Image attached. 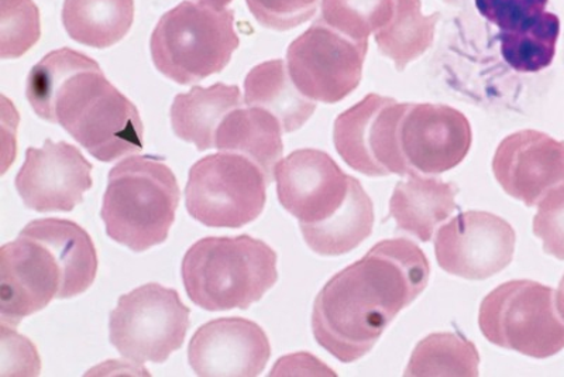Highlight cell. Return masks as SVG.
I'll list each match as a JSON object with an SVG mask.
<instances>
[{
  "label": "cell",
  "instance_id": "3",
  "mask_svg": "<svg viewBox=\"0 0 564 377\" xmlns=\"http://www.w3.org/2000/svg\"><path fill=\"white\" fill-rule=\"evenodd\" d=\"M97 249L87 230L65 219H37L0 250V315L17 326L53 300L73 299L93 286Z\"/></svg>",
  "mask_w": 564,
  "mask_h": 377
},
{
  "label": "cell",
  "instance_id": "9",
  "mask_svg": "<svg viewBox=\"0 0 564 377\" xmlns=\"http://www.w3.org/2000/svg\"><path fill=\"white\" fill-rule=\"evenodd\" d=\"M191 311L174 289L149 283L120 297L110 313V344L135 364H163L184 344Z\"/></svg>",
  "mask_w": 564,
  "mask_h": 377
},
{
  "label": "cell",
  "instance_id": "5",
  "mask_svg": "<svg viewBox=\"0 0 564 377\" xmlns=\"http://www.w3.org/2000/svg\"><path fill=\"white\" fill-rule=\"evenodd\" d=\"M181 191L163 159L133 155L110 170L100 216L106 234L133 251L165 243Z\"/></svg>",
  "mask_w": 564,
  "mask_h": 377
},
{
  "label": "cell",
  "instance_id": "21",
  "mask_svg": "<svg viewBox=\"0 0 564 377\" xmlns=\"http://www.w3.org/2000/svg\"><path fill=\"white\" fill-rule=\"evenodd\" d=\"M245 90L247 107L269 110L280 120L285 133L301 129L316 109V103L295 87L289 65L282 60L256 65L247 74Z\"/></svg>",
  "mask_w": 564,
  "mask_h": 377
},
{
  "label": "cell",
  "instance_id": "6",
  "mask_svg": "<svg viewBox=\"0 0 564 377\" xmlns=\"http://www.w3.org/2000/svg\"><path fill=\"white\" fill-rule=\"evenodd\" d=\"M239 43L234 10L186 0L160 19L151 34L150 52L164 77L191 85L224 72Z\"/></svg>",
  "mask_w": 564,
  "mask_h": 377
},
{
  "label": "cell",
  "instance_id": "10",
  "mask_svg": "<svg viewBox=\"0 0 564 377\" xmlns=\"http://www.w3.org/2000/svg\"><path fill=\"white\" fill-rule=\"evenodd\" d=\"M410 104L370 94L337 117L334 142L352 170L367 177L412 174L401 150V123Z\"/></svg>",
  "mask_w": 564,
  "mask_h": 377
},
{
  "label": "cell",
  "instance_id": "25",
  "mask_svg": "<svg viewBox=\"0 0 564 377\" xmlns=\"http://www.w3.org/2000/svg\"><path fill=\"white\" fill-rule=\"evenodd\" d=\"M475 344L458 334H433L417 344L405 376H478Z\"/></svg>",
  "mask_w": 564,
  "mask_h": 377
},
{
  "label": "cell",
  "instance_id": "12",
  "mask_svg": "<svg viewBox=\"0 0 564 377\" xmlns=\"http://www.w3.org/2000/svg\"><path fill=\"white\" fill-rule=\"evenodd\" d=\"M517 235L500 216L467 211L442 226L435 238L437 263L466 280H487L511 265Z\"/></svg>",
  "mask_w": 564,
  "mask_h": 377
},
{
  "label": "cell",
  "instance_id": "22",
  "mask_svg": "<svg viewBox=\"0 0 564 377\" xmlns=\"http://www.w3.org/2000/svg\"><path fill=\"white\" fill-rule=\"evenodd\" d=\"M306 245L321 256H341L359 248L375 228V205L352 177L347 198L329 219L314 225H300Z\"/></svg>",
  "mask_w": 564,
  "mask_h": 377
},
{
  "label": "cell",
  "instance_id": "27",
  "mask_svg": "<svg viewBox=\"0 0 564 377\" xmlns=\"http://www.w3.org/2000/svg\"><path fill=\"white\" fill-rule=\"evenodd\" d=\"M395 0H322V20L336 32L369 44L376 34L390 22Z\"/></svg>",
  "mask_w": 564,
  "mask_h": 377
},
{
  "label": "cell",
  "instance_id": "31",
  "mask_svg": "<svg viewBox=\"0 0 564 377\" xmlns=\"http://www.w3.org/2000/svg\"><path fill=\"white\" fill-rule=\"evenodd\" d=\"M533 234L542 240L546 255L564 260V184L538 204Z\"/></svg>",
  "mask_w": 564,
  "mask_h": 377
},
{
  "label": "cell",
  "instance_id": "1",
  "mask_svg": "<svg viewBox=\"0 0 564 377\" xmlns=\"http://www.w3.org/2000/svg\"><path fill=\"white\" fill-rule=\"evenodd\" d=\"M430 276L420 246L402 238L381 240L317 294L312 313L317 344L344 364L361 359L423 293Z\"/></svg>",
  "mask_w": 564,
  "mask_h": 377
},
{
  "label": "cell",
  "instance_id": "4",
  "mask_svg": "<svg viewBox=\"0 0 564 377\" xmlns=\"http://www.w3.org/2000/svg\"><path fill=\"white\" fill-rule=\"evenodd\" d=\"M181 271L186 294L206 311L247 310L279 280L274 249L249 235L198 240Z\"/></svg>",
  "mask_w": 564,
  "mask_h": 377
},
{
  "label": "cell",
  "instance_id": "29",
  "mask_svg": "<svg viewBox=\"0 0 564 377\" xmlns=\"http://www.w3.org/2000/svg\"><path fill=\"white\" fill-rule=\"evenodd\" d=\"M547 4L549 0H476L481 17L501 33L531 29L547 12Z\"/></svg>",
  "mask_w": 564,
  "mask_h": 377
},
{
  "label": "cell",
  "instance_id": "23",
  "mask_svg": "<svg viewBox=\"0 0 564 377\" xmlns=\"http://www.w3.org/2000/svg\"><path fill=\"white\" fill-rule=\"evenodd\" d=\"M62 18L74 42L108 49L132 29L134 0H65Z\"/></svg>",
  "mask_w": 564,
  "mask_h": 377
},
{
  "label": "cell",
  "instance_id": "26",
  "mask_svg": "<svg viewBox=\"0 0 564 377\" xmlns=\"http://www.w3.org/2000/svg\"><path fill=\"white\" fill-rule=\"evenodd\" d=\"M561 36V20L546 12L531 29L518 33H501V57L508 68L518 74H538L551 67Z\"/></svg>",
  "mask_w": 564,
  "mask_h": 377
},
{
  "label": "cell",
  "instance_id": "13",
  "mask_svg": "<svg viewBox=\"0 0 564 377\" xmlns=\"http://www.w3.org/2000/svg\"><path fill=\"white\" fill-rule=\"evenodd\" d=\"M93 164L67 142L45 140L43 148H29L26 162L17 175L18 193L28 208L37 213H69L83 204L93 188Z\"/></svg>",
  "mask_w": 564,
  "mask_h": 377
},
{
  "label": "cell",
  "instance_id": "19",
  "mask_svg": "<svg viewBox=\"0 0 564 377\" xmlns=\"http://www.w3.org/2000/svg\"><path fill=\"white\" fill-rule=\"evenodd\" d=\"M280 120L269 110L257 107L235 109L220 123L215 148L236 153L254 162L273 183L276 164L284 153Z\"/></svg>",
  "mask_w": 564,
  "mask_h": 377
},
{
  "label": "cell",
  "instance_id": "20",
  "mask_svg": "<svg viewBox=\"0 0 564 377\" xmlns=\"http://www.w3.org/2000/svg\"><path fill=\"white\" fill-rule=\"evenodd\" d=\"M241 107L243 99L236 85L219 83L209 88L195 87L189 93L176 95L171 107V125L176 138L204 152L215 149L220 123Z\"/></svg>",
  "mask_w": 564,
  "mask_h": 377
},
{
  "label": "cell",
  "instance_id": "33",
  "mask_svg": "<svg viewBox=\"0 0 564 377\" xmlns=\"http://www.w3.org/2000/svg\"><path fill=\"white\" fill-rule=\"evenodd\" d=\"M556 305H557L558 314H561L562 319L564 320V276L561 281V284H558V290L556 293Z\"/></svg>",
  "mask_w": 564,
  "mask_h": 377
},
{
  "label": "cell",
  "instance_id": "24",
  "mask_svg": "<svg viewBox=\"0 0 564 377\" xmlns=\"http://www.w3.org/2000/svg\"><path fill=\"white\" fill-rule=\"evenodd\" d=\"M441 13L425 17L421 0H395L390 22L375 34L382 55L392 60L398 72L431 49Z\"/></svg>",
  "mask_w": 564,
  "mask_h": 377
},
{
  "label": "cell",
  "instance_id": "16",
  "mask_svg": "<svg viewBox=\"0 0 564 377\" xmlns=\"http://www.w3.org/2000/svg\"><path fill=\"white\" fill-rule=\"evenodd\" d=\"M492 171L510 197L538 207L564 184V142L538 130L507 136L494 155Z\"/></svg>",
  "mask_w": 564,
  "mask_h": 377
},
{
  "label": "cell",
  "instance_id": "28",
  "mask_svg": "<svg viewBox=\"0 0 564 377\" xmlns=\"http://www.w3.org/2000/svg\"><path fill=\"white\" fill-rule=\"evenodd\" d=\"M42 34L33 0H0V55L19 58L37 44Z\"/></svg>",
  "mask_w": 564,
  "mask_h": 377
},
{
  "label": "cell",
  "instance_id": "14",
  "mask_svg": "<svg viewBox=\"0 0 564 377\" xmlns=\"http://www.w3.org/2000/svg\"><path fill=\"white\" fill-rule=\"evenodd\" d=\"M274 179L282 208L299 219L300 225H314L339 211L352 177L329 154L301 149L276 164Z\"/></svg>",
  "mask_w": 564,
  "mask_h": 377
},
{
  "label": "cell",
  "instance_id": "8",
  "mask_svg": "<svg viewBox=\"0 0 564 377\" xmlns=\"http://www.w3.org/2000/svg\"><path fill=\"white\" fill-rule=\"evenodd\" d=\"M269 185L263 170L243 155H206L189 171L186 209L209 228H241L263 214Z\"/></svg>",
  "mask_w": 564,
  "mask_h": 377
},
{
  "label": "cell",
  "instance_id": "11",
  "mask_svg": "<svg viewBox=\"0 0 564 377\" xmlns=\"http://www.w3.org/2000/svg\"><path fill=\"white\" fill-rule=\"evenodd\" d=\"M369 44L317 22L295 39L286 65L295 87L314 103L337 104L359 87Z\"/></svg>",
  "mask_w": 564,
  "mask_h": 377
},
{
  "label": "cell",
  "instance_id": "17",
  "mask_svg": "<svg viewBox=\"0 0 564 377\" xmlns=\"http://www.w3.org/2000/svg\"><path fill=\"white\" fill-rule=\"evenodd\" d=\"M271 356L260 325L245 319H219L200 326L189 342L191 368L198 376L253 377Z\"/></svg>",
  "mask_w": 564,
  "mask_h": 377
},
{
  "label": "cell",
  "instance_id": "32",
  "mask_svg": "<svg viewBox=\"0 0 564 377\" xmlns=\"http://www.w3.org/2000/svg\"><path fill=\"white\" fill-rule=\"evenodd\" d=\"M195 2H198L200 4H205V7L218 9V10H225L228 4L234 2V0H195Z\"/></svg>",
  "mask_w": 564,
  "mask_h": 377
},
{
  "label": "cell",
  "instance_id": "18",
  "mask_svg": "<svg viewBox=\"0 0 564 377\" xmlns=\"http://www.w3.org/2000/svg\"><path fill=\"white\" fill-rule=\"evenodd\" d=\"M457 188L423 174L408 175L398 183L390 201V216L397 228L430 243L437 226L449 219L456 207Z\"/></svg>",
  "mask_w": 564,
  "mask_h": 377
},
{
  "label": "cell",
  "instance_id": "30",
  "mask_svg": "<svg viewBox=\"0 0 564 377\" xmlns=\"http://www.w3.org/2000/svg\"><path fill=\"white\" fill-rule=\"evenodd\" d=\"M257 22L267 29L285 32L308 22L319 0H246Z\"/></svg>",
  "mask_w": 564,
  "mask_h": 377
},
{
  "label": "cell",
  "instance_id": "15",
  "mask_svg": "<svg viewBox=\"0 0 564 377\" xmlns=\"http://www.w3.org/2000/svg\"><path fill=\"white\" fill-rule=\"evenodd\" d=\"M401 150L412 174L446 173L470 152L468 119L447 105L410 104L401 123Z\"/></svg>",
  "mask_w": 564,
  "mask_h": 377
},
{
  "label": "cell",
  "instance_id": "2",
  "mask_svg": "<svg viewBox=\"0 0 564 377\" xmlns=\"http://www.w3.org/2000/svg\"><path fill=\"white\" fill-rule=\"evenodd\" d=\"M26 97L39 118L62 126L99 162L143 150L138 108L88 55L70 49L45 55L29 74Z\"/></svg>",
  "mask_w": 564,
  "mask_h": 377
},
{
  "label": "cell",
  "instance_id": "34",
  "mask_svg": "<svg viewBox=\"0 0 564 377\" xmlns=\"http://www.w3.org/2000/svg\"><path fill=\"white\" fill-rule=\"evenodd\" d=\"M446 3L457 4L460 3L462 0H445Z\"/></svg>",
  "mask_w": 564,
  "mask_h": 377
},
{
  "label": "cell",
  "instance_id": "7",
  "mask_svg": "<svg viewBox=\"0 0 564 377\" xmlns=\"http://www.w3.org/2000/svg\"><path fill=\"white\" fill-rule=\"evenodd\" d=\"M478 325L500 348L547 359L564 349L556 291L531 280L507 281L482 300Z\"/></svg>",
  "mask_w": 564,
  "mask_h": 377
}]
</instances>
